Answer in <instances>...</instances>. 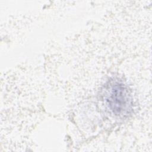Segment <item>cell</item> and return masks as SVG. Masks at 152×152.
Here are the masks:
<instances>
[{"label": "cell", "mask_w": 152, "mask_h": 152, "mask_svg": "<svg viewBox=\"0 0 152 152\" xmlns=\"http://www.w3.org/2000/svg\"><path fill=\"white\" fill-rule=\"evenodd\" d=\"M104 100L107 108L115 116H127L132 110L131 94L128 87L121 81L109 82L105 88Z\"/></svg>", "instance_id": "1"}]
</instances>
